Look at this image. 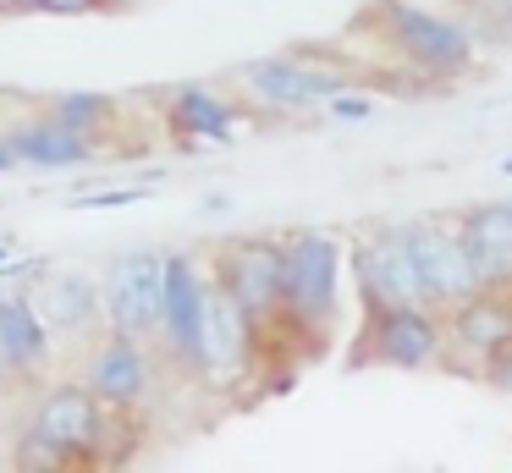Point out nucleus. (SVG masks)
I'll return each instance as SVG.
<instances>
[{
  "label": "nucleus",
  "instance_id": "obj_7",
  "mask_svg": "<svg viewBox=\"0 0 512 473\" xmlns=\"http://www.w3.org/2000/svg\"><path fill=\"white\" fill-rule=\"evenodd\" d=\"M105 303H111L116 330L127 336H155L166 319V259L160 253H127L111 264L105 281Z\"/></svg>",
  "mask_w": 512,
  "mask_h": 473
},
{
  "label": "nucleus",
  "instance_id": "obj_11",
  "mask_svg": "<svg viewBox=\"0 0 512 473\" xmlns=\"http://www.w3.org/2000/svg\"><path fill=\"white\" fill-rule=\"evenodd\" d=\"M457 237L468 248L479 286H507L512 292V204H474L457 220Z\"/></svg>",
  "mask_w": 512,
  "mask_h": 473
},
{
  "label": "nucleus",
  "instance_id": "obj_2",
  "mask_svg": "<svg viewBox=\"0 0 512 473\" xmlns=\"http://www.w3.org/2000/svg\"><path fill=\"white\" fill-rule=\"evenodd\" d=\"M446 347V325L430 303H391L369 308L364 341L353 363H386V369H430Z\"/></svg>",
  "mask_w": 512,
  "mask_h": 473
},
{
  "label": "nucleus",
  "instance_id": "obj_16",
  "mask_svg": "<svg viewBox=\"0 0 512 473\" xmlns=\"http://www.w3.org/2000/svg\"><path fill=\"white\" fill-rule=\"evenodd\" d=\"M0 352H6L17 369H34V363L45 358V314H39L23 292L0 297Z\"/></svg>",
  "mask_w": 512,
  "mask_h": 473
},
{
  "label": "nucleus",
  "instance_id": "obj_25",
  "mask_svg": "<svg viewBox=\"0 0 512 473\" xmlns=\"http://www.w3.org/2000/svg\"><path fill=\"white\" fill-rule=\"evenodd\" d=\"M0 264H12V248H0Z\"/></svg>",
  "mask_w": 512,
  "mask_h": 473
},
{
  "label": "nucleus",
  "instance_id": "obj_6",
  "mask_svg": "<svg viewBox=\"0 0 512 473\" xmlns=\"http://www.w3.org/2000/svg\"><path fill=\"white\" fill-rule=\"evenodd\" d=\"M353 281H358V297H364V314L369 308H391V303H424L419 270H413L402 226H380L375 237L358 242L353 248Z\"/></svg>",
  "mask_w": 512,
  "mask_h": 473
},
{
  "label": "nucleus",
  "instance_id": "obj_26",
  "mask_svg": "<svg viewBox=\"0 0 512 473\" xmlns=\"http://www.w3.org/2000/svg\"><path fill=\"white\" fill-rule=\"evenodd\" d=\"M501 171H507V176H512V154H507V160H501Z\"/></svg>",
  "mask_w": 512,
  "mask_h": 473
},
{
  "label": "nucleus",
  "instance_id": "obj_21",
  "mask_svg": "<svg viewBox=\"0 0 512 473\" xmlns=\"http://www.w3.org/2000/svg\"><path fill=\"white\" fill-rule=\"evenodd\" d=\"M485 380H490V385H496V391L512 402V347H507V352H496V358L485 363Z\"/></svg>",
  "mask_w": 512,
  "mask_h": 473
},
{
  "label": "nucleus",
  "instance_id": "obj_10",
  "mask_svg": "<svg viewBox=\"0 0 512 473\" xmlns=\"http://www.w3.org/2000/svg\"><path fill=\"white\" fill-rule=\"evenodd\" d=\"M446 341H452L463 358H479V363L507 352L512 347V292L507 286H479L474 297H463V303L452 308Z\"/></svg>",
  "mask_w": 512,
  "mask_h": 473
},
{
  "label": "nucleus",
  "instance_id": "obj_13",
  "mask_svg": "<svg viewBox=\"0 0 512 473\" xmlns=\"http://www.w3.org/2000/svg\"><path fill=\"white\" fill-rule=\"evenodd\" d=\"M204 308H210V286L199 281L193 259H182V253H177V259H166V319H160V330H166V341L193 363V369H199Z\"/></svg>",
  "mask_w": 512,
  "mask_h": 473
},
{
  "label": "nucleus",
  "instance_id": "obj_22",
  "mask_svg": "<svg viewBox=\"0 0 512 473\" xmlns=\"http://www.w3.org/2000/svg\"><path fill=\"white\" fill-rule=\"evenodd\" d=\"M6 6H23V11H89L100 0H6Z\"/></svg>",
  "mask_w": 512,
  "mask_h": 473
},
{
  "label": "nucleus",
  "instance_id": "obj_17",
  "mask_svg": "<svg viewBox=\"0 0 512 473\" xmlns=\"http://www.w3.org/2000/svg\"><path fill=\"white\" fill-rule=\"evenodd\" d=\"M232 116L237 110L226 105V99H215L210 88H182L177 99H171V127L182 132V138H232Z\"/></svg>",
  "mask_w": 512,
  "mask_h": 473
},
{
  "label": "nucleus",
  "instance_id": "obj_4",
  "mask_svg": "<svg viewBox=\"0 0 512 473\" xmlns=\"http://www.w3.org/2000/svg\"><path fill=\"white\" fill-rule=\"evenodd\" d=\"M402 237H408L413 270H419V292L430 308H457L463 297L479 292V275L468 264V248L457 237V226L441 220H402Z\"/></svg>",
  "mask_w": 512,
  "mask_h": 473
},
{
  "label": "nucleus",
  "instance_id": "obj_19",
  "mask_svg": "<svg viewBox=\"0 0 512 473\" xmlns=\"http://www.w3.org/2000/svg\"><path fill=\"white\" fill-rule=\"evenodd\" d=\"M100 116H105V99L100 94H72V99H61V105H56V121H61V127H72V132L94 127Z\"/></svg>",
  "mask_w": 512,
  "mask_h": 473
},
{
  "label": "nucleus",
  "instance_id": "obj_27",
  "mask_svg": "<svg viewBox=\"0 0 512 473\" xmlns=\"http://www.w3.org/2000/svg\"><path fill=\"white\" fill-rule=\"evenodd\" d=\"M0 374H6V352H0Z\"/></svg>",
  "mask_w": 512,
  "mask_h": 473
},
{
  "label": "nucleus",
  "instance_id": "obj_8",
  "mask_svg": "<svg viewBox=\"0 0 512 473\" xmlns=\"http://www.w3.org/2000/svg\"><path fill=\"white\" fill-rule=\"evenodd\" d=\"M221 286L237 297L254 330L281 319V242H232L221 253Z\"/></svg>",
  "mask_w": 512,
  "mask_h": 473
},
{
  "label": "nucleus",
  "instance_id": "obj_18",
  "mask_svg": "<svg viewBox=\"0 0 512 473\" xmlns=\"http://www.w3.org/2000/svg\"><path fill=\"white\" fill-rule=\"evenodd\" d=\"M94 314H100V297L83 275H67V281L45 286V325L56 330H89Z\"/></svg>",
  "mask_w": 512,
  "mask_h": 473
},
{
  "label": "nucleus",
  "instance_id": "obj_9",
  "mask_svg": "<svg viewBox=\"0 0 512 473\" xmlns=\"http://www.w3.org/2000/svg\"><path fill=\"white\" fill-rule=\"evenodd\" d=\"M243 83L276 110H309V105H325L331 94H342L347 77L309 66V61H292V55H270V61L243 66Z\"/></svg>",
  "mask_w": 512,
  "mask_h": 473
},
{
  "label": "nucleus",
  "instance_id": "obj_24",
  "mask_svg": "<svg viewBox=\"0 0 512 473\" xmlns=\"http://www.w3.org/2000/svg\"><path fill=\"white\" fill-rule=\"evenodd\" d=\"M17 165V149H12V138H0V171H12Z\"/></svg>",
  "mask_w": 512,
  "mask_h": 473
},
{
  "label": "nucleus",
  "instance_id": "obj_12",
  "mask_svg": "<svg viewBox=\"0 0 512 473\" xmlns=\"http://www.w3.org/2000/svg\"><path fill=\"white\" fill-rule=\"evenodd\" d=\"M254 319L237 308L226 286H210V308H204V341H199V369L204 374H237L254 352Z\"/></svg>",
  "mask_w": 512,
  "mask_h": 473
},
{
  "label": "nucleus",
  "instance_id": "obj_3",
  "mask_svg": "<svg viewBox=\"0 0 512 473\" xmlns=\"http://www.w3.org/2000/svg\"><path fill=\"white\" fill-rule=\"evenodd\" d=\"M380 28L402 50V61L424 66L435 77H457L474 66V33L452 17H435V11L408 6V0H386L380 6Z\"/></svg>",
  "mask_w": 512,
  "mask_h": 473
},
{
  "label": "nucleus",
  "instance_id": "obj_20",
  "mask_svg": "<svg viewBox=\"0 0 512 473\" xmlns=\"http://www.w3.org/2000/svg\"><path fill=\"white\" fill-rule=\"evenodd\" d=\"M325 110H331L336 121H369V116H375V99L347 94V88H342V94H331V99H325Z\"/></svg>",
  "mask_w": 512,
  "mask_h": 473
},
{
  "label": "nucleus",
  "instance_id": "obj_5",
  "mask_svg": "<svg viewBox=\"0 0 512 473\" xmlns=\"http://www.w3.org/2000/svg\"><path fill=\"white\" fill-rule=\"evenodd\" d=\"M105 435V413H100V396L78 391V385H61V391L45 396V407L34 413V440L23 446V462H72V457H89Z\"/></svg>",
  "mask_w": 512,
  "mask_h": 473
},
{
  "label": "nucleus",
  "instance_id": "obj_14",
  "mask_svg": "<svg viewBox=\"0 0 512 473\" xmlns=\"http://www.w3.org/2000/svg\"><path fill=\"white\" fill-rule=\"evenodd\" d=\"M94 396L100 402H138L149 385V363H144V347H138V336H127V330H116V341L94 358Z\"/></svg>",
  "mask_w": 512,
  "mask_h": 473
},
{
  "label": "nucleus",
  "instance_id": "obj_23",
  "mask_svg": "<svg viewBox=\"0 0 512 473\" xmlns=\"http://www.w3.org/2000/svg\"><path fill=\"white\" fill-rule=\"evenodd\" d=\"M138 198H144V193H138V187H133V193H89V198H83V209H111V204H138Z\"/></svg>",
  "mask_w": 512,
  "mask_h": 473
},
{
  "label": "nucleus",
  "instance_id": "obj_1",
  "mask_svg": "<svg viewBox=\"0 0 512 473\" xmlns=\"http://www.w3.org/2000/svg\"><path fill=\"white\" fill-rule=\"evenodd\" d=\"M342 242L325 231H298L281 242V319L303 336H325L336 319Z\"/></svg>",
  "mask_w": 512,
  "mask_h": 473
},
{
  "label": "nucleus",
  "instance_id": "obj_15",
  "mask_svg": "<svg viewBox=\"0 0 512 473\" xmlns=\"http://www.w3.org/2000/svg\"><path fill=\"white\" fill-rule=\"evenodd\" d=\"M12 149H17V160L45 165V171H61V165H83V160H89V138L72 132V127H61L56 116L39 121V127L12 132Z\"/></svg>",
  "mask_w": 512,
  "mask_h": 473
}]
</instances>
